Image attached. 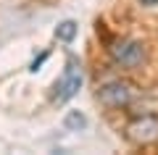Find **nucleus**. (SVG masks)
<instances>
[{
  "label": "nucleus",
  "mask_w": 158,
  "mask_h": 155,
  "mask_svg": "<svg viewBox=\"0 0 158 155\" xmlns=\"http://www.w3.org/2000/svg\"><path fill=\"white\" fill-rule=\"evenodd\" d=\"M142 8H158V0H137Z\"/></svg>",
  "instance_id": "nucleus-7"
},
{
  "label": "nucleus",
  "mask_w": 158,
  "mask_h": 155,
  "mask_svg": "<svg viewBox=\"0 0 158 155\" xmlns=\"http://www.w3.org/2000/svg\"><path fill=\"white\" fill-rule=\"evenodd\" d=\"M98 103L108 111H124V108H132L135 100L140 97V89L129 82V79H108V82L98 84V92H95Z\"/></svg>",
  "instance_id": "nucleus-1"
},
{
  "label": "nucleus",
  "mask_w": 158,
  "mask_h": 155,
  "mask_svg": "<svg viewBox=\"0 0 158 155\" xmlns=\"http://www.w3.org/2000/svg\"><path fill=\"white\" fill-rule=\"evenodd\" d=\"M108 55H111V63L121 71H137L148 63V47L145 42L135 37H118L108 45Z\"/></svg>",
  "instance_id": "nucleus-2"
},
{
  "label": "nucleus",
  "mask_w": 158,
  "mask_h": 155,
  "mask_svg": "<svg viewBox=\"0 0 158 155\" xmlns=\"http://www.w3.org/2000/svg\"><path fill=\"white\" fill-rule=\"evenodd\" d=\"M79 89H82V68H79L77 61H69V66H66V71H63V76L58 79V84H56L53 103L63 105V103H69V100H71Z\"/></svg>",
  "instance_id": "nucleus-4"
},
{
  "label": "nucleus",
  "mask_w": 158,
  "mask_h": 155,
  "mask_svg": "<svg viewBox=\"0 0 158 155\" xmlns=\"http://www.w3.org/2000/svg\"><path fill=\"white\" fill-rule=\"evenodd\" d=\"M66 126L69 129H82L85 126V116H82V113H69L66 116Z\"/></svg>",
  "instance_id": "nucleus-6"
},
{
  "label": "nucleus",
  "mask_w": 158,
  "mask_h": 155,
  "mask_svg": "<svg viewBox=\"0 0 158 155\" xmlns=\"http://www.w3.org/2000/svg\"><path fill=\"white\" fill-rule=\"evenodd\" d=\"M74 37H77V24H74V21H63V24H58V29H56V39H61V42H71Z\"/></svg>",
  "instance_id": "nucleus-5"
},
{
  "label": "nucleus",
  "mask_w": 158,
  "mask_h": 155,
  "mask_svg": "<svg viewBox=\"0 0 158 155\" xmlns=\"http://www.w3.org/2000/svg\"><path fill=\"white\" fill-rule=\"evenodd\" d=\"M124 137L132 145H140V147L158 142V113H145V116L132 118L124 126Z\"/></svg>",
  "instance_id": "nucleus-3"
}]
</instances>
